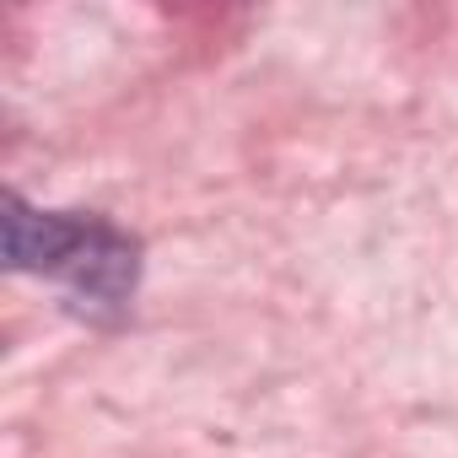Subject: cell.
Returning <instances> with one entry per match:
<instances>
[{"instance_id": "obj_1", "label": "cell", "mask_w": 458, "mask_h": 458, "mask_svg": "<svg viewBox=\"0 0 458 458\" xmlns=\"http://www.w3.org/2000/svg\"><path fill=\"white\" fill-rule=\"evenodd\" d=\"M6 259L17 270H49L87 302H124L135 286V243L103 221L38 216L22 199L6 205Z\"/></svg>"}]
</instances>
